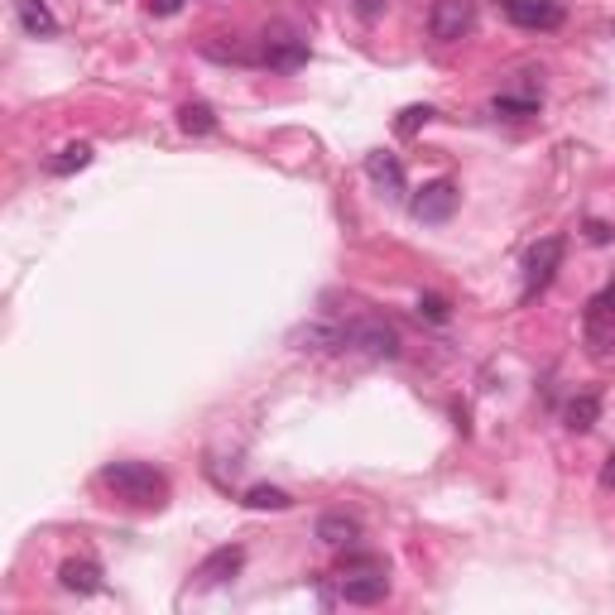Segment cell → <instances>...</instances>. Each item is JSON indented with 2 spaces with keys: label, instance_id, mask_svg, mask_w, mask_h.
Segmentation results:
<instances>
[{
  "label": "cell",
  "instance_id": "obj_5",
  "mask_svg": "<svg viewBox=\"0 0 615 615\" xmlns=\"http://www.w3.org/2000/svg\"><path fill=\"white\" fill-rule=\"evenodd\" d=\"M476 24V0H433L428 10V34L438 44H457L466 39Z\"/></svg>",
  "mask_w": 615,
  "mask_h": 615
},
{
  "label": "cell",
  "instance_id": "obj_21",
  "mask_svg": "<svg viewBox=\"0 0 615 615\" xmlns=\"http://www.w3.org/2000/svg\"><path fill=\"white\" fill-rule=\"evenodd\" d=\"M428 120H433V106H409V111L394 120V130H400V135H414V130L428 126Z\"/></svg>",
  "mask_w": 615,
  "mask_h": 615
},
{
  "label": "cell",
  "instance_id": "obj_2",
  "mask_svg": "<svg viewBox=\"0 0 615 615\" xmlns=\"http://www.w3.org/2000/svg\"><path fill=\"white\" fill-rule=\"evenodd\" d=\"M563 264V236H544L539 246H529L524 256V288H520V304H529V298H539L544 288L553 284V274H558Z\"/></svg>",
  "mask_w": 615,
  "mask_h": 615
},
{
  "label": "cell",
  "instance_id": "obj_11",
  "mask_svg": "<svg viewBox=\"0 0 615 615\" xmlns=\"http://www.w3.org/2000/svg\"><path fill=\"white\" fill-rule=\"evenodd\" d=\"M294 346L298 352H336V346H346V328H336V322H308V328L294 332Z\"/></svg>",
  "mask_w": 615,
  "mask_h": 615
},
{
  "label": "cell",
  "instance_id": "obj_1",
  "mask_svg": "<svg viewBox=\"0 0 615 615\" xmlns=\"http://www.w3.org/2000/svg\"><path fill=\"white\" fill-rule=\"evenodd\" d=\"M102 486L116 500L135 505V510H159L168 500V476L150 462H106L102 466Z\"/></svg>",
  "mask_w": 615,
  "mask_h": 615
},
{
  "label": "cell",
  "instance_id": "obj_17",
  "mask_svg": "<svg viewBox=\"0 0 615 615\" xmlns=\"http://www.w3.org/2000/svg\"><path fill=\"white\" fill-rule=\"evenodd\" d=\"M178 126H184L188 135H212V130H216V116H212L208 102H188L184 111H178Z\"/></svg>",
  "mask_w": 615,
  "mask_h": 615
},
{
  "label": "cell",
  "instance_id": "obj_24",
  "mask_svg": "<svg viewBox=\"0 0 615 615\" xmlns=\"http://www.w3.org/2000/svg\"><path fill=\"white\" fill-rule=\"evenodd\" d=\"M601 486H611V490H615V452L606 457V466H601Z\"/></svg>",
  "mask_w": 615,
  "mask_h": 615
},
{
  "label": "cell",
  "instance_id": "obj_4",
  "mask_svg": "<svg viewBox=\"0 0 615 615\" xmlns=\"http://www.w3.org/2000/svg\"><path fill=\"white\" fill-rule=\"evenodd\" d=\"M390 596V577H385L376 563H366V568H346L336 577V601H346V606H376V601Z\"/></svg>",
  "mask_w": 615,
  "mask_h": 615
},
{
  "label": "cell",
  "instance_id": "obj_18",
  "mask_svg": "<svg viewBox=\"0 0 615 615\" xmlns=\"http://www.w3.org/2000/svg\"><path fill=\"white\" fill-rule=\"evenodd\" d=\"M87 164H92V144H68V150H58V159L48 164V174L68 178V174H78V168H87Z\"/></svg>",
  "mask_w": 615,
  "mask_h": 615
},
{
  "label": "cell",
  "instance_id": "obj_23",
  "mask_svg": "<svg viewBox=\"0 0 615 615\" xmlns=\"http://www.w3.org/2000/svg\"><path fill=\"white\" fill-rule=\"evenodd\" d=\"M178 10H184V0H150V15H159V20L178 15Z\"/></svg>",
  "mask_w": 615,
  "mask_h": 615
},
{
  "label": "cell",
  "instance_id": "obj_22",
  "mask_svg": "<svg viewBox=\"0 0 615 615\" xmlns=\"http://www.w3.org/2000/svg\"><path fill=\"white\" fill-rule=\"evenodd\" d=\"M418 312H424L428 322H448V298L442 294H418Z\"/></svg>",
  "mask_w": 615,
  "mask_h": 615
},
{
  "label": "cell",
  "instance_id": "obj_9",
  "mask_svg": "<svg viewBox=\"0 0 615 615\" xmlns=\"http://www.w3.org/2000/svg\"><path fill=\"white\" fill-rule=\"evenodd\" d=\"M246 568V548L240 544H226V548H216V553H208V558L198 563V587H226L232 582V577Z\"/></svg>",
  "mask_w": 615,
  "mask_h": 615
},
{
  "label": "cell",
  "instance_id": "obj_7",
  "mask_svg": "<svg viewBox=\"0 0 615 615\" xmlns=\"http://www.w3.org/2000/svg\"><path fill=\"white\" fill-rule=\"evenodd\" d=\"M457 198H462V192H457L452 178H433V184L418 188V198L409 202V212H414L418 222H448V216L457 212Z\"/></svg>",
  "mask_w": 615,
  "mask_h": 615
},
{
  "label": "cell",
  "instance_id": "obj_3",
  "mask_svg": "<svg viewBox=\"0 0 615 615\" xmlns=\"http://www.w3.org/2000/svg\"><path fill=\"white\" fill-rule=\"evenodd\" d=\"M582 336H587V352H592L596 360H606V356H611V346H615V284H611V288H601L592 304H587Z\"/></svg>",
  "mask_w": 615,
  "mask_h": 615
},
{
  "label": "cell",
  "instance_id": "obj_13",
  "mask_svg": "<svg viewBox=\"0 0 615 615\" xmlns=\"http://www.w3.org/2000/svg\"><path fill=\"white\" fill-rule=\"evenodd\" d=\"M318 539L328 548H356L360 524L352 520V515H322V520H318Z\"/></svg>",
  "mask_w": 615,
  "mask_h": 615
},
{
  "label": "cell",
  "instance_id": "obj_12",
  "mask_svg": "<svg viewBox=\"0 0 615 615\" xmlns=\"http://www.w3.org/2000/svg\"><path fill=\"white\" fill-rule=\"evenodd\" d=\"M15 15H20L29 39H54L58 34V20H54V10H48L44 0H15Z\"/></svg>",
  "mask_w": 615,
  "mask_h": 615
},
{
  "label": "cell",
  "instance_id": "obj_16",
  "mask_svg": "<svg viewBox=\"0 0 615 615\" xmlns=\"http://www.w3.org/2000/svg\"><path fill=\"white\" fill-rule=\"evenodd\" d=\"M366 174L376 178L380 188H390V192H404V164L394 159V154H385V150H376L366 159Z\"/></svg>",
  "mask_w": 615,
  "mask_h": 615
},
{
  "label": "cell",
  "instance_id": "obj_15",
  "mask_svg": "<svg viewBox=\"0 0 615 615\" xmlns=\"http://www.w3.org/2000/svg\"><path fill=\"white\" fill-rule=\"evenodd\" d=\"M264 63L280 68V72H294L308 63V44L304 39H270V48H264Z\"/></svg>",
  "mask_w": 615,
  "mask_h": 615
},
{
  "label": "cell",
  "instance_id": "obj_8",
  "mask_svg": "<svg viewBox=\"0 0 615 615\" xmlns=\"http://www.w3.org/2000/svg\"><path fill=\"white\" fill-rule=\"evenodd\" d=\"M500 15L520 29H558L563 24V5L558 0H496Z\"/></svg>",
  "mask_w": 615,
  "mask_h": 615
},
{
  "label": "cell",
  "instance_id": "obj_6",
  "mask_svg": "<svg viewBox=\"0 0 615 615\" xmlns=\"http://www.w3.org/2000/svg\"><path fill=\"white\" fill-rule=\"evenodd\" d=\"M346 346H360L370 360H394L400 356V332L380 318H366V322H356V328H346Z\"/></svg>",
  "mask_w": 615,
  "mask_h": 615
},
{
  "label": "cell",
  "instance_id": "obj_10",
  "mask_svg": "<svg viewBox=\"0 0 615 615\" xmlns=\"http://www.w3.org/2000/svg\"><path fill=\"white\" fill-rule=\"evenodd\" d=\"M58 587L72 596H96L106 582H102V568H96L92 558H68L63 568H58Z\"/></svg>",
  "mask_w": 615,
  "mask_h": 615
},
{
  "label": "cell",
  "instance_id": "obj_19",
  "mask_svg": "<svg viewBox=\"0 0 615 615\" xmlns=\"http://www.w3.org/2000/svg\"><path fill=\"white\" fill-rule=\"evenodd\" d=\"M246 505H250V510H288V505H294V496H288V490H280V486H250V490H246Z\"/></svg>",
  "mask_w": 615,
  "mask_h": 615
},
{
  "label": "cell",
  "instance_id": "obj_20",
  "mask_svg": "<svg viewBox=\"0 0 615 615\" xmlns=\"http://www.w3.org/2000/svg\"><path fill=\"white\" fill-rule=\"evenodd\" d=\"M534 111H539V102H534V96H496V116L524 120V116H534Z\"/></svg>",
  "mask_w": 615,
  "mask_h": 615
},
{
  "label": "cell",
  "instance_id": "obj_14",
  "mask_svg": "<svg viewBox=\"0 0 615 615\" xmlns=\"http://www.w3.org/2000/svg\"><path fill=\"white\" fill-rule=\"evenodd\" d=\"M596 418H601V400H596L592 390L572 394L568 409H563V424H568V433H587V428H596Z\"/></svg>",
  "mask_w": 615,
  "mask_h": 615
}]
</instances>
